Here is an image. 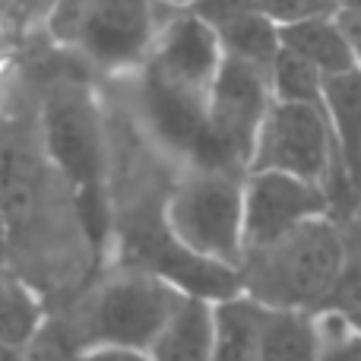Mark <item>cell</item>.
<instances>
[{
	"label": "cell",
	"instance_id": "6da1fadb",
	"mask_svg": "<svg viewBox=\"0 0 361 361\" xmlns=\"http://www.w3.org/2000/svg\"><path fill=\"white\" fill-rule=\"evenodd\" d=\"M343 263L345 228L336 216H326L244 257L241 292L269 311L324 314Z\"/></svg>",
	"mask_w": 361,
	"mask_h": 361
},
{
	"label": "cell",
	"instance_id": "7a4b0ae2",
	"mask_svg": "<svg viewBox=\"0 0 361 361\" xmlns=\"http://www.w3.org/2000/svg\"><path fill=\"white\" fill-rule=\"evenodd\" d=\"M244 178L187 169L165 200V231L200 260L241 273L244 263Z\"/></svg>",
	"mask_w": 361,
	"mask_h": 361
},
{
	"label": "cell",
	"instance_id": "3957f363",
	"mask_svg": "<svg viewBox=\"0 0 361 361\" xmlns=\"http://www.w3.org/2000/svg\"><path fill=\"white\" fill-rule=\"evenodd\" d=\"M269 108H273L269 73L225 57L209 89L206 133L197 156L190 159V169L247 175Z\"/></svg>",
	"mask_w": 361,
	"mask_h": 361
},
{
	"label": "cell",
	"instance_id": "277c9868",
	"mask_svg": "<svg viewBox=\"0 0 361 361\" xmlns=\"http://www.w3.org/2000/svg\"><path fill=\"white\" fill-rule=\"evenodd\" d=\"M48 32L95 67H146L159 35V6L137 0L61 4L48 10Z\"/></svg>",
	"mask_w": 361,
	"mask_h": 361
},
{
	"label": "cell",
	"instance_id": "5b68a950",
	"mask_svg": "<svg viewBox=\"0 0 361 361\" xmlns=\"http://www.w3.org/2000/svg\"><path fill=\"white\" fill-rule=\"evenodd\" d=\"M184 298L187 295L146 269H124L95 295L86 345H118L146 355Z\"/></svg>",
	"mask_w": 361,
	"mask_h": 361
},
{
	"label": "cell",
	"instance_id": "8992f818",
	"mask_svg": "<svg viewBox=\"0 0 361 361\" xmlns=\"http://www.w3.org/2000/svg\"><path fill=\"white\" fill-rule=\"evenodd\" d=\"M250 171H276V175L311 180L324 187L330 200H336L339 171L326 108L273 102L260 137H257Z\"/></svg>",
	"mask_w": 361,
	"mask_h": 361
},
{
	"label": "cell",
	"instance_id": "52a82bcc",
	"mask_svg": "<svg viewBox=\"0 0 361 361\" xmlns=\"http://www.w3.org/2000/svg\"><path fill=\"white\" fill-rule=\"evenodd\" d=\"M222 44L209 19L197 6H159V35L146 70L162 82L197 99H209V89L222 70Z\"/></svg>",
	"mask_w": 361,
	"mask_h": 361
},
{
	"label": "cell",
	"instance_id": "ba28073f",
	"mask_svg": "<svg viewBox=\"0 0 361 361\" xmlns=\"http://www.w3.org/2000/svg\"><path fill=\"white\" fill-rule=\"evenodd\" d=\"M326 216H333V200L320 184L276 171H250L244 178V257Z\"/></svg>",
	"mask_w": 361,
	"mask_h": 361
},
{
	"label": "cell",
	"instance_id": "9c48e42d",
	"mask_svg": "<svg viewBox=\"0 0 361 361\" xmlns=\"http://www.w3.org/2000/svg\"><path fill=\"white\" fill-rule=\"evenodd\" d=\"M44 140L54 162L76 184L82 203L99 193L102 175V127L92 102L73 86L54 89L44 102Z\"/></svg>",
	"mask_w": 361,
	"mask_h": 361
},
{
	"label": "cell",
	"instance_id": "30bf717a",
	"mask_svg": "<svg viewBox=\"0 0 361 361\" xmlns=\"http://www.w3.org/2000/svg\"><path fill=\"white\" fill-rule=\"evenodd\" d=\"M324 108L336 146L339 193L349 209L361 206V70L324 80Z\"/></svg>",
	"mask_w": 361,
	"mask_h": 361
},
{
	"label": "cell",
	"instance_id": "8fae6325",
	"mask_svg": "<svg viewBox=\"0 0 361 361\" xmlns=\"http://www.w3.org/2000/svg\"><path fill=\"white\" fill-rule=\"evenodd\" d=\"M197 13L212 23L219 44H222V54L228 61L247 63V67H257L263 73L273 70V61L282 51V38L276 19L263 6H197Z\"/></svg>",
	"mask_w": 361,
	"mask_h": 361
},
{
	"label": "cell",
	"instance_id": "7c38bea8",
	"mask_svg": "<svg viewBox=\"0 0 361 361\" xmlns=\"http://www.w3.org/2000/svg\"><path fill=\"white\" fill-rule=\"evenodd\" d=\"M140 102H143L146 121L159 133V140H165L171 149L184 152L187 159L197 156L206 133V105H209V99L180 92V89L162 82L143 67Z\"/></svg>",
	"mask_w": 361,
	"mask_h": 361
},
{
	"label": "cell",
	"instance_id": "4fadbf2b",
	"mask_svg": "<svg viewBox=\"0 0 361 361\" xmlns=\"http://www.w3.org/2000/svg\"><path fill=\"white\" fill-rule=\"evenodd\" d=\"M282 48L307 61L320 76H339L358 70L352 44L336 23V6H311L298 19L279 25Z\"/></svg>",
	"mask_w": 361,
	"mask_h": 361
},
{
	"label": "cell",
	"instance_id": "5bb4252c",
	"mask_svg": "<svg viewBox=\"0 0 361 361\" xmlns=\"http://www.w3.org/2000/svg\"><path fill=\"white\" fill-rule=\"evenodd\" d=\"M267 314L269 307L247 298L244 292L216 301L212 305V326H216L212 361H260Z\"/></svg>",
	"mask_w": 361,
	"mask_h": 361
},
{
	"label": "cell",
	"instance_id": "9a60e30c",
	"mask_svg": "<svg viewBox=\"0 0 361 361\" xmlns=\"http://www.w3.org/2000/svg\"><path fill=\"white\" fill-rule=\"evenodd\" d=\"M212 301L184 298L146 355L149 361H212Z\"/></svg>",
	"mask_w": 361,
	"mask_h": 361
},
{
	"label": "cell",
	"instance_id": "2e32d148",
	"mask_svg": "<svg viewBox=\"0 0 361 361\" xmlns=\"http://www.w3.org/2000/svg\"><path fill=\"white\" fill-rule=\"evenodd\" d=\"M317 355H320L317 314H305V311L267 314L260 361H317Z\"/></svg>",
	"mask_w": 361,
	"mask_h": 361
},
{
	"label": "cell",
	"instance_id": "e0dca14e",
	"mask_svg": "<svg viewBox=\"0 0 361 361\" xmlns=\"http://www.w3.org/2000/svg\"><path fill=\"white\" fill-rule=\"evenodd\" d=\"M44 320L48 317H44L42 301L35 298V292L25 282L10 276L0 288V343L23 352L32 343V336L42 330Z\"/></svg>",
	"mask_w": 361,
	"mask_h": 361
},
{
	"label": "cell",
	"instance_id": "ac0fdd59",
	"mask_svg": "<svg viewBox=\"0 0 361 361\" xmlns=\"http://www.w3.org/2000/svg\"><path fill=\"white\" fill-rule=\"evenodd\" d=\"M269 89H273V102H282V105L324 108V76L307 61H301L298 54H292L286 48L273 61Z\"/></svg>",
	"mask_w": 361,
	"mask_h": 361
},
{
	"label": "cell",
	"instance_id": "d6986e66",
	"mask_svg": "<svg viewBox=\"0 0 361 361\" xmlns=\"http://www.w3.org/2000/svg\"><path fill=\"white\" fill-rule=\"evenodd\" d=\"M326 311L345 317L361 330V238L345 231V263Z\"/></svg>",
	"mask_w": 361,
	"mask_h": 361
},
{
	"label": "cell",
	"instance_id": "ffe728a7",
	"mask_svg": "<svg viewBox=\"0 0 361 361\" xmlns=\"http://www.w3.org/2000/svg\"><path fill=\"white\" fill-rule=\"evenodd\" d=\"M82 343L67 324L48 317L42 330L32 336V343L23 349V361H82Z\"/></svg>",
	"mask_w": 361,
	"mask_h": 361
},
{
	"label": "cell",
	"instance_id": "44dd1931",
	"mask_svg": "<svg viewBox=\"0 0 361 361\" xmlns=\"http://www.w3.org/2000/svg\"><path fill=\"white\" fill-rule=\"evenodd\" d=\"M320 355L317 361H361V330L333 311L317 314Z\"/></svg>",
	"mask_w": 361,
	"mask_h": 361
},
{
	"label": "cell",
	"instance_id": "7402d4cb",
	"mask_svg": "<svg viewBox=\"0 0 361 361\" xmlns=\"http://www.w3.org/2000/svg\"><path fill=\"white\" fill-rule=\"evenodd\" d=\"M336 23H339V29L345 32V38H349L352 54H355V63L361 70V4L336 6Z\"/></svg>",
	"mask_w": 361,
	"mask_h": 361
},
{
	"label": "cell",
	"instance_id": "603a6c76",
	"mask_svg": "<svg viewBox=\"0 0 361 361\" xmlns=\"http://www.w3.org/2000/svg\"><path fill=\"white\" fill-rule=\"evenodd\" d=\"M82 361H149V355L118 349V345H86L82 349Z\"/></svg>",
	"mask_w": 361,
	"mask_h": 361
},
{
	"label": "cell",
	"instance_id": "cb8c5ba5",
	"mask_svg": "<svg viewBox=\"0 0 361 361\" xmlns=\"http://www.w3.org/2000/svg\"><path fill=\"white\" fill-rule=\"evenodd\" d=\"M0 361H23V352L6 345V343H0Z\"/></svg>",
	"mask_w": 361,
	"mask_h": 361
},
{
	"label": "cell",
	"instance_id": "d4e9b609",
	"mask_svg": "<svg viewBox=\"0 0 361 361\" xmlns=\"http://www.w3.org/2000/svg\"><path fill=\"white\" fill-rule=\"evenodd\" d=\"M4 222H6V203H4V190H0V244H4Z\"/></svg>",
	"mask_w": 361,
	"mask_h": 361
}]
</instances>
